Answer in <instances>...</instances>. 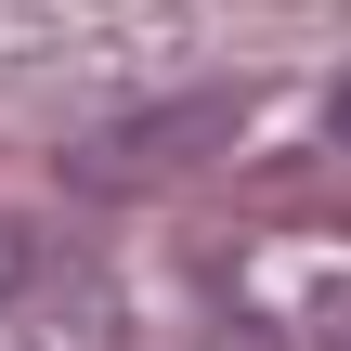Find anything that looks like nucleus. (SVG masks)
Wrapping results in <instances>:
<instances>
[{
	"label": "nucleus",
	"instance_id": "obj_1",
	"mask_svg": "<svg viewBox=\"0 0 351 351\" xmlns=\"http://www.w3.org/2000/svg\"><path fill=\"white\" fill-rule=\"evenodd\" d=\"M13 274H26V234H13V221H0V287H13Z\"/></svg>",
	"mask_w": 351,
	"mask_h": 351
},
{
	"label": "nucleus",
	"instance_id": "obj_2",
	"mask_svg": "<svg viewBox=\"0 0 351 351\" xmlns=\"http://www.w3.org/2000/svg\"><path fill=\"white\" fill-rule=\"evenodd\" d=\"M339 143H351V91H339Z\"/></svg>",
	"mask_w": 351,
	"mask_h": 351
}]
</instances>
